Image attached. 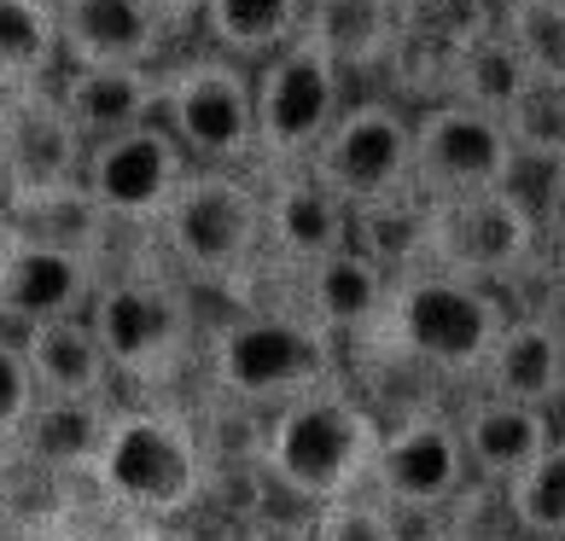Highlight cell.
Returning a JSON list of instances; mask_svg holds the SVG:
<instances>
[{"instance_id": "1", "label": "cell", "mask_w": 565, "mask_h": 541, "mask_svg": "<svg viewBox=\"0 0 565 541\" xmlns=\"http://www.w3.org/2000/svg\"><path fill=\"white\" fill-rule=\"evenodd\" d=\"M380 443H385L380 413L355 390L327 385L316 397L268 413L257 436V466L280 495L316 512L332 501H350V495H367Z\"/></svg>"}, {"instance_id": "2", "label": "cell", "mask_w": 565, "mask_h": 541, "mask_svg": "<svg viewBox=\"0 0 565 541\" xmlns=\"http://www.w3.org/2000/svg\"><path fill=\"white\" fill-rule=\"evenodd\" d=\"M513 321V303L490 285L437 274V268H408L391 285L385 321L373 326V349L380 356H396L408 367L431 372L444 385H472L484 379L490 349L501 344V332Z\"/></svg>"}, {"instance_id": "3", "label": "cell", "mask_w": 565, "mask_h": 541, "mask_svg": "<svg viewBox=\"0 0 565 541\" xmlns=\"http://www.w3.org/2000/svg\"><path fill=\"white\" fill-rule=\"evenodd\" d=\"M175 280L245 291L268 257V186L263 170H193L175 204L152 227Z\"/></svg>"}, {"instance_id": "4", "label": "cell", "mask_w": 565, "mask_h": 541, "mask_svg": "<svg viewBox=\"0 0 565 541\" xmlns=\"http://www.w3.org/2000/svg\"><path fill=\"white\" fill-rule=\"evenodd\" d=\"M211 385L239 408L280 413L316 390L339 385V338H327L316 321H303L291 303L239 309L211 332Z\"/></svg>"}, {"instance_id": "5", "label": "cell", "mask_w": 565, "mask_h": 541, "mask_svg": "<svg viewBox=\"0 0 565 541\" xmlns=\"http://www.w3.org/2000/svg\"><path fill=\"white\" fill-rule=\"evenodd\" d=\"M88 477L99 495L140 518H186L211 489V454L199 431L163 408H111L106 443Z\"/></svg>"}, {"instance_id": "6", "label": "cell", "mask_w": 565, "mask_h": 541, "mask_svg": "<svg viewBox=\"0 0 565 541\" xmlns=\"http://www.w3.org/2000/svg\"><path fill=\"white\" fill-rule=\"evenodd\" d=\"M88 326L122 385L158 390L193 349V297L163 268H117L94 291Z\"/></svg>"}, {"instance_id": "7", "label": "cell", "mask_w": 565, "mask_h": 541, "mask_svg": "<svg viewBox=\"0 0 565 541\" xmlns=\"http://www.w3.org/2000/svg\"><path fill=\"white\" fill-rule=\"evenodd\" d=\"M420 262L437 268V274L508 291V285H525L548 268V245H542L531 204L519 193H508V186H495V193L426 204Z\"/></svg>"}, {"instance_id": "8", "label": "cell", "mask_w": 565, "mask_h": 541, "mask_svg": "<svg viewBox=\"0 0 565 541\" xmlns=\"http://www.w3.org/2000/svg\"><path fill=\"white\" fill-rule=\"evenodd\" d=\"M257 82V170H303L350 106V76L327 47L298 35L286 53L250 71Z\"/></svg>"}, {"instance_id": "9", "label": "cell", "mask_w": 565, "mask_h": 541, "mask_svg": "<svg viewBox=\"0 0 565 541\" xmlns=\"http://www.w3.org/2000/svg\"><path fill=\"white\" fill-rule=\"evenodd\" d=\"M158 122L199 170H257V82L222 53H193L163 71Z\"/></svg>"}, {"instance_id": "10", "label": "cell", "mask_w": 565, "mask_h": 541, "mask_svg": "<svg viewBox=\"0 0 565 541\" xmlns=\"http://www.w3.org/2000/svg\"><path fill=\"white\" fill-rule=\"evenodd\" d=\"M327 193H339L350 210H385L414 198V117L403 99H350L332 122L321 152L303 163Z\"/></svg>"}, {"instance_id": "11", "label": "cell", "mask_w": 565, "mask_h": 541, "mask_svg": "<svg viewBox=\"0 0 565 541\" xmlns=\"http://www.w3.org/2000/svg\"><path fill=\"white\" fill-rule=\"evenodd\" d=\"M472 484L478 477L467 461V443H460L455 408L420 402L385 425L367 495H380L403 524H426V518H444Z\"/></svg>"}, {"instance_id": "12", "label": "cell", "mask_w": 565, "mask_h": 541, "mask_svg": "<svg viewBox=\"0 0 565 541\" xmlns=\"http://www.w3.org/2000/svg\"><path fill=\"white\" fill-rule=\"evenodd\" d=\"M82 163H88V140L53 82L12 88L0 99V181H7L12 216L82 186Z\"/></svg>"}, {"instance_id": "13", "label": "cell", "mask_w": 565, "mask_h": 541, "mask_svg": "<svg viewBox=\"0 0 565 541\" xmlns=\"http://www.w3.org/2000/svg\"><path fill=\"white\" fill-rule=\"evenodd\" d=\"M519 140L508 122H495L455 99H431L414 117V198H467V193H495L513 181Z\"/></svg>"}, {"instance_id": "14", "label": "cell", "mask_w": 565, "mask_h": 541, "mask_svg": "<svg viewBox=\"0 0 565 541\" xmlns=\"http://www.w3.org/2000/svg\"><path fill=\"white\" fill-rule=\"evenodd\" d=\"M193 170L199 163L181 152V140L163 122H146V129L88 145L82 186H88V198L106 210L111 227H146L152 234Z\"/></svg>"}, {"instance_id": "15", "label": "cell", "mask_w": 565, "mask_h": 541, "mask_svg": "<svg viewBox=\"0 0 565 541\" xmlns=\"http://www.w3.org/2000/svg\"><path fill=\"white\" fill-rule=\"evenodd\" d=\"M99 257L71 251V245L35 239L24 227L0 234V326L7 332H35L53 321L88 315L99 291Z\"/></svg>"}, {"instance_id": "16", "label": "cell", "mask_w": 565, "mask_h": 541, "mask_svg": "<svg viewBox=\"0 0 565 541\" xmlns=\"http://www.w3.org/2000/svg\"><path fill=\"white\" fill-rule=\"evenodd\" d=\"M268 186V262L286 274H309L327 257L355 245V210L327 193L309 170H275L263 175Z\"/></svg>"}, {"instance_id": "17", "label": "cell", "mask_w": 565, "mask_h": 541, "mask_svg": "<svg viewBox=\"0 0 565 541\" xmlns=\"http://www.w3.org/2000/svg\"><path fill=\"white\" fill-rule=\"evenodd\" d=\"M478 390L519 408H542V413H554L565 402V321L554 309H513L508 332H501V344L484 361Z\"/></svg>"}, {"instance_id": "18", "label": "cell", "mask_w": 565, "mask_h": 541, "mask_svg": "<svg viewBox=\"0 0 565 541\" xmlns=\"http://www.w3.org/2000/svg\"><path fill=\"white\" fill-rule=\"evenodd\" d=\"M298 280V315L316 321L327 338H350V344H367L373 326L385 321V303H391V285L396 274L385 262H373L362 245H350V251L327 257L321 268H309V274H291Z\"/></svg>"}, {"instance_id": "19", "label": "cell", "mask_w": 565, "mask_h": 541, "mask_svg": "<svg viewBox=\"0 0 565 541\" xmlns=\"http://www.w3.org/2000/svg\"><path fill=\"white\" fill-rule=\"evenodd\" d=\"M53 88L88 145L146 129L163 106V71L152 65H65Z\"/></svg>"}, {"instance_id": "20", "label": "cell", "mask_w": 565, "mask_h": 541, "mask_svg": "<svg viewBox=\"0 0 565 541\" xmlns=\"http://www.w3.org/2000/svg\"><path fill=\"white\" fill-rule=\"evenodd\" d=\"M455 425H460V443H467L472 477L484 489H508L513 477L531 472L542 461V448L559 436L554 413L501 402V397H484V390H472V402L455 408Z\"/></svg>"}, {"instance_id": "21", "label": "cell", "mask_w": 565, "mask_h": 541, "mask_svg": "<svg viewBox=\"0 0 565 541\" xmlns=\"http://www.w3.org/2000/svg\"><path fill=\"white\" fill-rule=\"evenodd\" d=\"M65 65H158L170 24L146 0H53Z\"/></svg>"}, {"instance_id": "22", "label": "cell", "mask_w": 565, "mask_h": 541, "mask_svg": "<svg viewBox=\"0 0 565 541\" xmlns=\"http://www.w3.org/2000/svg\"><path fill=\"white\" fill-rule=\"evenodd\" d=\"M24 338V361L30 379L41 390V402H76V408H111V385L117 372L99 349L88 315L76 321H53L35 332H18Z\"/></svg>"}, {"instance_id": "23", "label": "cell", "mask_w": 565, "mask_h": 541, "mask_svg": "<svg viewBox=\"0 0 565 541\" xmlns=\"http://www.w3.org/2000/svg\"><path fill=\"white\" fill-rule=\"evenodd\" d=\"M531 71H525V58L513 53V41L490 30V35H478L472 47H460L444 76H437V94L431 99H455V106H472V111H484L495 122H513L519 106L531 99Z\"/></svg>"}, {"instance_id": "24", "label": "cell", "mask_w": 565, "mask_h": 541, "mask_svg": "<svg viewBox=\"0 0 565 541\" xmlns=\"http://www.w3.org/2000/svg\"><path fill=\"white\" fill-rule=\"evenodd\" d=\"M303 35L339 58L344 76L380 71L396 58V41H403V0H309Z\"/></svg>"}, {"instance_id": "25", "label": "cell", "mask_w": 565, "mask_h": 541, "mask_svg": "<svg viewBox=\"0 0 565 541\" xmlns=\"http://www.w3.org/2000/svg\"><path fill=\"white\" fill-rule=\"evenodd\" d=\"M199 30L234 65H268L309 30V0H211Z\"/></svg>"}, {"instance_id": "26", "label": "cell", "mask_w": 565, "mask_h": 541, "mask_svg": "<svg viewBox=\"0 0 565 541\" xmlns=\"http://www.w3.org/2000/svg\"><path fill=\"white\" fill-rule=\"evenodd\" d=\"M65 71V35H58L53 0H0V82L35 88Z\"/></svg>"}, {"instance_id": "27", "label": "cell", "mask_w": 565, "mask_h": 541, "mask_svg": "<svg viewBox=\"0 0 565 541\" xmlns=\"http://www.w3.org/2000/svg\"><path fill=\"white\" fill-rule=\"evenodd\" d=\"M106 420L111 408H76V402H41L35 420L24 431V454H35L47 472H82L88 477L99 443H106Z\"/></svg>"}, {"instance_id": "28", "label": "cell", "mask_w": 565, "mask_h": 541, "mask_svg": "<svg viewBox=\"0 0 565 541\" xmlns=\"http://www.w3.org/2000/svg\"><path fill=\"white\" fill-rule=\"evenodd\" d=\"M495 30L513 41L536 88L565 94V0H501Z\"/></svg>"}, {"instance_id": "29", "label": "cell", "mask_w": 565, "mask_h": 541, "mask_svg": "<svg viewBox=\"0 0 565 541\" xmlns=\"http://www.w3.org/2000/svg\"><path fill=\"white\" fill-rule=\"evenodd\" d=\"M501 512H508L513 535L565 541V431L542 448V461L531 472H519L501 489Z\"/></svg>"}, {"instance_id": "30", "label": "cell", "mask_w": 565, "mask_h": 541, "mask_svg": "<svg viewBox=\"0 0 565 541\" xmlns=\"http://www.w3.org/2000/svg\"><path fill=\"white\" fill-rule=\"evenodd\" d=\"M309 530H316V541H408V524L380 495H350V501L316 507L309 512Z\"/></svg>"}, {"instance_id": "31", "label": "cell", "mask_w": 565, "mask_h": 541, "mask_svg": "<svg viewBox=\"0 0 565 541\" xmlns=\"http://www.w3.org/2000/svg\"><path fill=\"white\" fill-rule=\"evenodd\" d=\"M35 408H41V390H35V379H30L24 338L0 326V443H24Z\"/></svg>"}, {"instance_id": "32", "label": "cell", "mask_w": 565, "mask_h": 541, "mask_svg": "<svg viewBox=\"0 0 565 541\" xmlns=\"http://www.w3.org/2000/svg\"><path fill=\"white\" fill-rule=\"evenodd\" d=\"M536 227H542V245H548V251H565V170L548 181V193H542Z\"/></svg>"}, {"instance_id": "33", "label": "cell", "mask_w": 565, "mask_h": 541, "mask_svg": "<svg viewBox=\"0 0 565 541\" xmlns=\"http://www.w3.org/2000/svg\"><path fill=\"white\" fill-rule=\"evenodd\" d=\"M239 541H316L309 518H286V512H263L239 530Z\"/></svg>"}, {"instance_id": "34", "label": "cell", "mask_w": 565, "mask_h": 541, "mask_svg": "<svg viewBox=\"0 0 565 541\" xmlns=\"http://www.w3.org/2000/svg\"><path fill=\"white\" fill-rule=\"evenodd\" d=\"M408 541H484V535H472V524H455V518H426V524H414Z\"/></svg>"}, {"instance_id": "35", "label": "cell", "mask_w": 565, "mask_h": 541, "mask_svg": "<svg viewBox=\"0 0 565 541\" xmlns=\"http://www.w3.org/2000/svg\"><path fill=\"white\" fill-rule=\"evenodd\" d=\"M146 7H152L170 30H186V24H199V18H204V7H211V0H146Z\"/></svg>"}, {"instance_id": "36", "label": "cell", "mask_w": 565, "mask_h": 541, "mask_svg": "<svg viewBox=\"0 0 565 541\" xmlns=\"http://www.w3.org/2000/svg\"><path fill=\"white\" fill-rule=\"evenodd\" d=\"M542 280H548V291H554V315L565 321V251H548V268H542Z\"/></svg>"}, {"instance_id": "37", "label": "cell", "mask_w": 565, "mask_h": 541, "mask_svg": "<svg viewBox=\"0 0 565 541\" xmlns=\"http://www.w3.org/2000/svg\"><path fill=\"white\" fill-rule=\"evenodd\" d=\"M7 221H12V198H7V181H0V234H7Z\"/></svg>"}, {"instance_id": "38", "label": "cell", "mask_w": 565, "mask_h": 541, "mask_svg": "<svg viewBox=\"0 0 565 541\" xmlns=\"http://www.w3.org/2000/svg\"><path fill=\"white\" fill-rule=\"evenodd\" d=\"M508 541H536V535H508Z\"/></svg>"}, {"instance_id": "39", "label": "cell", "mask_w": 565, "mask_h": 541, "mask_svg": "<svg viewBox=\"0 0 565 541\" xmlns=\"http://www.w3.org/2000/svg\"><path fill=\"white\" fill-rule=\"evenodd\" d=\"M7 94H12V88H7V82H0V99H7Z\"/></svg>"}, {"instance_id": "40", "label": "cell", "mask_w": 565, "mask_h": 541, "mask_svg": "<svg viewBox=\"0 0 565 541\" xmlns=\"http://www.w3.org/2000/svg\"><path fill=\"white\" fill-rule=\"evenodd\" d=\"M559 158H565V145H559Z\"/></svg>"}]
</instances>
